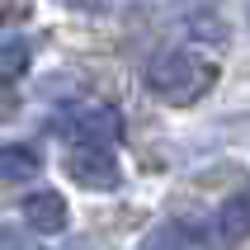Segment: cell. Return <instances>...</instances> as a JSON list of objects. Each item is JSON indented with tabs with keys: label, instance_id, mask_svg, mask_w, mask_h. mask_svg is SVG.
<instances>
[{
	"label": "cell",
	"instance_id": "cell-13",
	"mask_svg": "<svg viewBox=\"0 0 250 250\" xmlns=\"http://www.w3.org/2000/svg\"><path fill=\"white\" fill-rule=\"evenodd\" d=\"M184 5H189V0H184Z\"/></svg>",
	"mask_w": 250,
	"mask_h": 250
},
{
	"label": "cell",
	"instance_id": "cell-12",
	"mask_svg": "<svg viewBox=\"0 0 250 250\" xmlns=\"http://www.w3.org/2000/svg\"><path fill=\"white\" fill-rule=\"evenodd\" d=\"M0 250H24L19 231H10V227H0Z\"/></svg>",
	"mask_w": 250,
	"mask_h": 250
},
{
	"label": "cell",
	"instance_id": "cell-2",
	"mask_svg": "<svg viewBox=\"0 0 250 250\" xmlns=\"http://www.w3.org/2000/svg\"><path fill=\"white\" fill-rule=\"evenodd\" d=\"M57 132H62L71 146H109V142H118L123 123H118V113H113L109 104H81V109H71L66 118L57 123Z\"/></svg>",
	"mask_w": 250,
	"mask_h": 250
},
{
	"label": "cell",
	"instance_id": "cell-1",
	"mask_svg": "<svg viewBox=\"0 0 250 250\" xmlns=\"http://www.w3.org/2000/svg\"><path fill=\"white\" fill-rule=\"evenodd\" d=\"M146 81H151V90L166 104H194L212 85V66L203 57H194V52H166V57L151 62V76Z\"/></svg>",
	"mask_w": 250,
	"mask_h": 250
},
{
	"label": "cell",
	"instance_id": "cell-9",
	"mask_svg": "<svg viewBox=\"0 0 250 250\" xmlns=\"http://www.w3.org/2000/svg\"><path fill=\"white\" fill-rule=\"evenodd\" d=\"M189 33H194V38H208V42H222L227 38V24L212 19V14H198V19H189Z\"/></svg>",
	"mask_w": 250,
	"mask_h": 250
},
{
	"label": "cell",
	"instance_id": "cell-3",
	"mask_svg": "<svg viewBox=\"0 0 250 250\" xmlns=\"http://www.w3.org/2000/svg\"><path fill=\"white\" fill-rule=\"evenodd\" d=\"M66 180H76L81 189H118L123 170H118L109 146H71L66 151Z\"/></svg>",
	"mask_w": 250,
	"mask_h": 250
},
{
	"label": "cell",
	"instance_id": "cell-10",
	"mask_svg": "<svg viewBox=\"0 0 250 250\" xmlns=\"http://www.w3.org/2000/svg\"><path fill=\"white\" fill-rule=\"evenodd\" d=\"M62 10H76V14H99L104 10V0H57Z\"/></svg>",
	"mask_w": 250,
	"mask_h": 250
},
{
	"label": "cell",
	"instance_id": "cell-7",
	"mask_svg": "<svg viewBox=\"0 0 250 250\" xmlns=\"http://www.w3.org/2000/svg\"><path fill=\"white\" fill-rule=\"evenodd\" d=\"M28 62H33L28 38H0V76H14V71H24Z\"/></svg>",
	"mask_w": 250,
	"mask_h": 250
},
{
	"label": "cell",
	"instance_id": "cell-11",
	"mask_svg": "<svg viewBox=\"0 0 250 250\" xmlns=\"http://www.w3.org/2000/svg\"><path fill=\"white\" fill-rule=\"evenodd\" d=\"M14 109H19V95H14V85L0 76V113H14Z\"/></svg>",
	"mask_w": 250,
	"mask_h": 250
},
{
	"label": "cell",
	"instance_id": "cell-5",
	"mask_svg": "<svg viewBox=\"0 0 250 250\" xmlns=\"http://www.w3.org/2000/svg\"><path fill=\"white\" fill-rule=\"evenodd\" d=\"M246 236H250V184L236 198H227L222 212H217V241L222 246H241Z\"/></svg>",
	"mask_w": 250,
	"mask_h": 250
},
{
	"label": "cell",
	"instance_id": "cell-4",
	"mask_svg": "<svg viewBox=\"0 0 250 250\" xmlns=\"http://www.w3.org/2000/svg\"><path fill=\"white\" fill-rule=\"evenodd\" d=\"M24 222L33 227L38 236H57V231H66L71 208H66V198L57 194V189H38V194L24 198Z\"/></svg>",
	"mask_w": 250,
	"mask_h": 250
},
{
	"label": "cell",
	"instance_id": "cell-6",
	"mask_svg": "<svg viewBox=\"0 0 250 250\" xmlns=\"http://www.w3.org/2000/svg\"><path fill=\"white\" fill-rule=\"evenodd\" d=\"M38 170H42V156L33 151V146H24V142L0 146V180L5 184H24V180H33Z\"/></svg>",
	"mask_w": 250,
	"mask_h": 250
},
{
	"label": "cell",
	"instance_id": "cell-8",
	"mask_svg": "<svg viewBox=\"0 0 250 250\" xmlns=\"http://www.w3.org/2000/svg\"><path fill=\"white\" fill-rule=\"evenodd\" d=\"M137 250H189V236H180V227H156Z\"/></svg>",
	"mask_w": 250,
	"mask_h": 250
}]
</instances>
